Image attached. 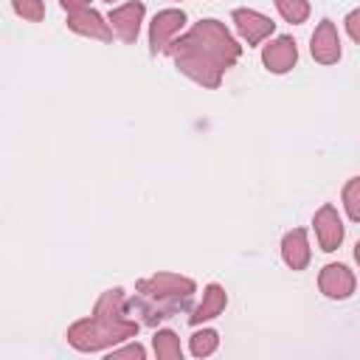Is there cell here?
<instances>
[{"mask_svg":"<svg viewBox=\"0 0 360 360\" xmlns=\"http://www.w3.org/2000/svg\"><path fill=\"white\" fill-rule=\"evenodd\" d=\"M174 65L202 87H217L222 70L239 59V45L217 20L197 22L186 37L172 42Z\"/></svg>","mask_w":360,"mask_h":360,"instance_id":"1","label":"cell"},{"mask_svg":"<svg viewBox=\"0 0 360 360\" xmlns=\"http://www.w3.org/2000/svg\"><path fill=\"white\" fill-rule=\"evenodd\" d=\"M132 335H138V323L124 318V292L121 290H107L98 298L93 318L79 321L68 329V340L79 352H98V349L121 343Z\"/></svg>","mask_w":360,"mask_h":360,"instance_id":"2","label":"cell"},{"mask_svg":"<svg viewBox=\"0 0 360 360\" xmlns=\"http://www.w3.org/2000/svg\"><path fill=\"white\" fill-rule=\"evenodd\" d=\"M138 292H143L152 301H186L194 292V281L174 273H158L152 278L138 281Z\"/></svg>","mask_w":360,"mask_h":360,"instance_id":"3","label":"cell"},{"mask_svg":"<svg viewBox=\"0 0 360 360\" xmlns=\"http://www.w3.org/2000/svg\"><path fill=\"white\" fill-rule=\"evenodd\" d=\"M183 22H186V14L177 11V8H169V11L155 14V20H152V25H149V45H152V53L169 51V48H172V39H174V34L183 28Z\"/></svg>","mask_w":360,"mask_h":360,"instance_id":"4","label":"cell"},{"mask_svg":"<svg viewBox=\"0 0 360 360\" xmlns=\"http://www.w3.org/2000/svg\"><path fill=\"white\" fill-rule=\"evenodd\" d=\"M233 22H236V31L242 34V39L248 45H259L267 34H273L276 22L259 11H250V8H236L233 11Z\"/></svg>","mask_w":360,"mask_h":360,"instance_id":"5","label":"cell"},{"mask_svg":"<svg viewBox=\"0 0 360 360\" xmlns=\"http://www.w3.org/2000/svg\"><path fill=\"white\" fill-rule=\"evenodd\" d=\"M318 287L329 298H349L354 292V276L343 264H326L318 276Z\"/></svg>","mask_w":360,"mask_h":360,"instance_id":"6","label":"cell"},{"mask_svg":"<svg viewBox=\"0 0 360 360\" xmlns=\"http://www.w3.org/2000/svg\"><path fill=\"white\" fill-rule=\"evenodd\" d=\"M141 20H143V3H127V6H118L110 11V25L112 31L124 39V42H135L138 39V28H141Z\"/></svg>","mask_w":360,"mask_h":360,"instance_id":"7","label":"cell"},{"mask_svg":"<svg viewBox=\"0 0 360 360\" xmlns=\"http://www.w3.org/2000/svg\"><path fill=\"white\" fill-rule=\"evenodd\" d=\"M68 25H70V31L84 34V37H93V39H101V42H110L112 39V25L104 22L93 8L70 11L68 14Z\"/></svg>","mask_w":360,"mask_h":360,"instance_id":"8","label":"cell"},{"mask_svg":"<svg viewBox=\"0 0 360 360\" xmlns=\"http://www.w3.org/2000/svg\"><path fill=\"white\" fill-rule=\"evenodd\" d=\"M312 56L321 62V65H332L340 59V39H338V31L329 20H323L315 34H312V45H309Z\"/></svg>","mask_w":360,"mask_h":360,"instance_id":"9","label":"cell"},{"mask_svg":"<svg viewBox=\"0 0 360 360\" xmlns=\"http://www.w3.org/2000/svg\"><path fill=\"white\" fill-rule=\"evenodd\" d=\"M262 59H264L267 70H273V73H287V70L295 65V59H298L295 42H292L290 37H278V39H273L270 45H264Z\"/></svg>","mask_w":360,"mask_h":360,"instance_id":"10","label":"cell"},{"mask_svg":"<svg viewBox=\"0 0 360 360\" xmlns=\"http://www.w3.org/2000/svg\"><path fill=\"white\" fill-rule=\"evenodd\" d=\"M315 233H318V242L323 250H335L343 242V225H340V217L332 205H323L315 214Z\"/></svg>","mask_w":360,"mask_h":360,"instance_id":"11","label":"cell"},{"mask_svg":"<svg viewBox=\"0 0 360 360\" xmlns=\"http://www.w3.org/2000/svg\"><path fill=\"white\" fill-rule=\"evenodd\" d=\"M281 256L292 270H304L309 264V245H307V233L301 228L290 231L281 242Z\"/></svg>","mask_w":360,"mask_h":360,"instance_id":"12","label":"cell"},{"mask_svg":"<svg viewBox=\"0 0 360 360\" xmlns=\"http://www.w3.org/2000/svg\"><path fill=\"white\" fill-rule=\"evenodd\" d=\"M225 304H228L225 290H222L219 284H208V290L202 292L200 307L194 309V315H191L188 321H191V323H202V321H208V318H217V315L225 309Z\"/></svg>","mask_w":360,"mask_h":360,"instance_id":"13","label":"cell"},{"mask_svg":"<svg viewBox=\"0 0 360 360\" xmlns=\"http://www.w3.org/2000/svg\"><path fill=\"white\" fill-rule=\"evenodd\" d=\"M155 354L160 360H180L183 357V349H180V338L169 329H160L155 335Z\"/></svg>","mask_w":360,"mask_h":360,"instance_id":"14","label":"cell"},{"mask_svg":"<svg viewBox=\"0 0 360 360\" xmlns=\"http://www.w3.org/2000/svg\"><path fill=\"white\" fill-rule=\"evenodd\" d=\"M276 6H278L281 17H284L287 22H304V20L309 17L307 0H276Z\"/></svg>","mask_w":360,"mask_h":360,"instance_id":"15","label":"cell"},{"mask_svg":"<svg viewBox=\"0 0 360 360\" xmlns=\"http://www.w3.org/2000/svg\"><path fill=\"white\" fill-rule=\"evenodd\" d=\"M217 343H219L217 332H214V329H202V332H197V335L191 338V354H194V357H208V354L217 349Z\"/></svg>","mask_w":360,"mask_h":360,"instance_id":"16","label":"cell"},{"mask_svg":"<svg viewBox=\"0 0 360 360\" xmlns=\"http://www.w3.org/2000/svg\"><path fill=\"white\" fill-rule=\"evenodd\" d=\"M343 205L349 211V217L354 222H360V177H354L346 188H343Z\"/></svg>","mask_w":360,"mask_h":360,"instance_id":"17","label":"cell"},{"mask_svg":"<svg viewBox=\"0 0 360 360\" xmlns=\"http://www.w3.org/2000/svg\"><path fill=\"white\" fill-rule=\"evenodd\" d=\"M14 8H17L20 17H25V20H31V22H39V20L45 17L42 0H14Z\"/></svg>","mask_w":360,"mask_h":360,"instance_id":"18","label":"cell"},{"mask_svg":"<svg viewBox=\"0 0 360 360\" xmlns=\"http://www.w3.org/2000/svg\"><path fill=\"white\" fill-rule=\"evenodd\" d=\"M346 31H349V37H352L354 42H360V8L346 17Z\"/></svg>","mask_w":360,"mask_h":360,"instance_id":"19","label":"cell"},{"mask_svg":"<svg viewBox=\"0 0 360 360\" xmlns=\"http://www.w3.org/2000/svg\"><path fill=\"white\" fill-rule=\"evenodd\" d=\"M121 357H143V346H127V349H118V352H110V360H121Z\"/></svg>","mask_w":360,"mask_h":360,"instance_id":"20","label":"cell"},{"mask_svg":"<svg viewBox=\"0 0 360 360\" xmlns=\"http://www.w3.org/2000/svg\"><path fill=\"white\" fill-rule=\"evenodd\" d=\"M59 3H62V8L70 14V11H82V8H87L90 0H59Z\"/></svg>","mask_w":360,"mask_h":360,"instance_id":"21","label":"cell"},{"mask_svg":"<svg viewBox=\"0 0 360 360\" xmlns=\"http://www.w3.org/2000/svg\"><path fill=\"white\" fill-rule=\"evenodd\" d=\"M354 259H357V264H360V242H357V248H354Z\"/></svg>","mask_w":360,"mask_h":360,"instance_id":"22","label":"cell"},{"mask_svg":"<svg viewBox=\"0 0 360 360\" xmlns=\"http://www.w3.org/2000/svg\"><path fill=\"white\" fill-rule=\"evenodd\" d=\"M110 3H112V0H110Z\"/></svg>","mask_w":360,"mask_h":360,"instance_id":"23","label":"cell"}]
</instances>
